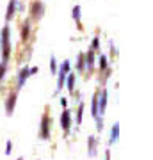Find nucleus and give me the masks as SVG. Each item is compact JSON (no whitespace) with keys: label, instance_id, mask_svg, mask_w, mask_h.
Wrapping results in <instances>:
<instances>
[{"label":"nucleus","instance_id":"obj_1","mask_svg":"<svg viewBox=\"0 0 153 160\" xmlns=\"http://www.w3.org/2000/svg\"><path fill=\"white\" fill-rule=\"evenodd\" d=\"M0 50H2V61L7 62L11 57V29L7 25H4L0 32Z\"/></svg>","mask_w":153,"mask_h":160},{"label":"nucleus","instance_id":"obj_2","mask_svg":"<svg viewBox=\"0 0 153 160\" xmlns=\"http://www.w3.org/2000/svg\"><path fill=\"white\" fill-rule=\"evenodd\" d=\"M50 125H52V121H50V116L43 114L41 116V126H39V139H43V141H48L50 139Z\"/></svg>","mask_w":153,"mask_h":160},{"label":"nucleus","instance_id":"obj_3","mask_svg":"<svg viewBox=\"0 0 153 160\" xmlns=\"http://www.w3.org/2000/svg\"><path fill=\"white\" fill-rule=\"evenodd\" d=\"M43 14H45V6H43V2H39V0L32 2V6H30V18H32V20H41Z\"/></svg>","mask_w":153,"mask_h":160},{"label":"nucleus","instance_id":"obj_4","mask_svg":"<svg viewBox=\"0 0 153 160\" xmlns=\"http://www.w3.org/2000/svg\"><path fill=\"white\" fill-rule=\"evenodd\" d=\"M107 91L103 89L102 92H98V118H103L105 116V109H107Z\"/></svg>","mask_w":153,"mask_h":160},{"label":"nucleus","instance_id":"obj_5","mask_svg":"<svg viewBox=\"0 0 153 160\" xmlns=\"http://www.w3.org/2000/svg\"><path fill=\"white\" fill-rule=\"evenodd\" d=\"M61 128L64 130V133H68L69 128H71V114H69L68 109H64L63 114H61Z\"/></svg>","mask_w":153,"mask_h":160},{"label":"nucleus","instance_id":"obj_6","mask_svg":"<svg viewBox=\"0 0 153 160\" xmlns=\"http://www.w3.org/2000/svg\"><path fill=\"white\" fill-rule=\"evenodd\" d=\"M16 100H18V92H11L6 100V114L11 116L14 112V107H16Z\"/></svg>","mask_w":153,"mask_h":160},{"label":"nucleus","instance_id":"obj_7","mask_svg":"<svg viewBox=\"0 0 153 160\" xmlns=\"http://www.w3.org/2000/svg\"><path fill=\"white\" fill-rule=\"evenodd\" d=\"M28 77H30V75H28V68H27V66H23V68L20 69V73H18V80H16L18 89H22V87L25 86V82H27Z\"/></svg>","mask_w":153,"mask_h":160},{"label":"nucleus","instance_id":"obj_8","mask_svg":"<svg viewBox=\"0 0 153 160\" xmlns=\"http://www.w3.org/2000/svg\"><path fill=\"white\" fill-rule=\"evenodd\" d=\"M84 59H85V69L93 71L94 68V50H87V53H84Z\"/></svg>","mask_w":153,"mask_h":160},{"label":"nucleus","instance_id":"obj_9","mask_svg":"<svg viewBox=\"0 0 153 160\" xmlns=\"http://www.w3.org/2000/svg\"><path fill=\"white\" fill-rule=\"evenodd\" d=\"M96 144H98V141L94 135H89L87 137V153H89V157H94L96 155Z\"/></svg>","mask_w":153,"mask_h":160},{"label":"nucleus","instance_id":"obj_10","mask_svg":"<svg viewBox=\"0 0 153 160\" xmlns=\"http://www.w3.org/2000/svg\"><path fill=\"white\" fill-rule=\"evenodd\" d=\"M16 4L18 0H9V6H7V11H6V22H11L14 12H16Z\"/></svg>","mask_w":153,"mask_h":160},{"label":"nucleus","instance_id":"obj_11","mask_svg":"<svg viewBox=\"0 0 153 160\" xmlns=\"http://www.w3.org/2000/svg\"><path fill=\"white\" fill-rule=\"evenodd\" d=\"M119 139V123H114L112 130H110V139H109V142L110 144H116Z\"/></svg>","mask_w":153,"mask_h":160},{"label":"nucleus","instance_id":"obj_12","mask_svg":"<svg viewBox=\"0 0 153 160\" xmlns=\"http://www.w3.org/2000/svg\"><path fill=\"white\" fill-rule=\"evenodd\" d=\"M80 9H82L80 6H75V7H73V11H71V14H73L75 23L79 25V29H82V23H80V20H82V12H80Z\"/></svg>","mask_w":153,"mask_h":160},{"label":"nucleus","instance_id":"obj_13","mask_svg":"<svg viewBox=\"0 0 153 160\" xmlns=\"http://www.w3.org/2000/svg\"><path fill=\"white\" fill-rule=\"evenodd\" d=\"M75 80H77V77H75V73H68L66 75V86H68V91L73 94L75 91Z\"/></svg>","mask_w":153,"mask_h":160},{"label":"nucleus","instance_id":"obj_14","mask_svg":"<svg viewBox=\"0 0 153 160\" xmlns=\"http://www.w3.org/2000/svg\"><path fill=\"white\" fill-rule=\"evenodd\" d=\"M91 114H93L94 119L98 118V92L93 96V102H91Z\"/></svg>","mask_w":153,"mask_h":160},{"label":"nucleus","instance_id":"obj_15","mask_svg":"<svg viewBox=\"0 0 153 160\" xmlns=\"http://www.w3.org/2000/svg\"><path fill=\"white\" fill-rule=\"evenodd\" d=\"M57 75H59V77H57V91H61V89L66 86V75L61 73V71H57Z\"/></svg>","mask_w":153,"mask_h":160},{"label":"nucleus","instance_id":"obj_16","mask_svg":"<svg viewBox=\"0 0 153 160\" xmlns=\"http://www.w3.org/2000/svg\"><path fill=\"white\" fill-rule=\"evenodd\" d=\"M98 68L102 69H109V59H107V55H100L98 57Z\"/></svg>","mask_w":153,"mask_h":160},{"label":"nucleus","instance_id":"obj_17","mask_svg":"<svg viewBox=\"0 0 153 160\" xmlns=\"http://www.w3.org/2000/svg\"><path fill=\"white\" fill-rule=\"evenodd\" d=\"M69 68H71V62H69L68 59H66V61H63V64L57 68V71H61V73L68 75V73H69Z\"/></svg>","mask_w":153,"mask_h":160},{"label":"nucleus","instance_id":"obj_18","mask_svg":"<svg viewBox=\"0 0 153 160\" xmlns=\"http://www.w3.org/2000/svg\"><path fill=\"white\" fill-rule=\"evenodd\" d=\"M85 69V59H84V53H79V59H77V71H84Z\"/></svg>","mask_w":153,"mask_h":160},{"label":"nucleus","instance_id":"obj_19","mask_svg":"<svg viewBox=\"0 0 153 160\" xmlns=\"http://www.w3.org/2000/svg\"><path fill=\"white\" fill-rule=\"evenodd\" d=\"M28 34H30V22H25V23H23V29H22V39L27 41L28 39Z\"/></svg>","mask_w":153,"mask_h":160},{"label":"nucleus","instance_id":"obj_20","mask_svg":"<svg viewBox=\"0 0 153 160\" xmlns=\"http://www.w3.org/2000/svg\"><path fill=\"white\" fill-rule=\"evenodd\" d=\"M82 116H84V103L80 102L79 103V109H77V118H75V123H77V125L82 123Z\"/></svg>","mask_w":153,"mask_h":160},{"label":"nucleus","instance_id":"obj_21","mask_svg":"<svg viewBox=\"0 0 153 160\" xmlns=\"http://www.w3.org/2000/svg\"><path fill=\"white\" fill-rule=\"evenodd\" d=\"M57 68H59L57 59H55V57H50V71H52L54 75H57Z\"/></svg>","mask_w":153,"mask_h":160},{"label":"nucleus","instance_id":"obj_22","mask_svg":"<svg viewBox=\"0 0 153 160\" xmlns=\"http://www.w3.org/2000/svg\"><path fill=\"white\" fill-rule=\"evenodd\" d=\"M6 71H7V62H0V82L4 80V75H6Z\"/></svg>","mask_w":153,"mask_h":160},{"label":"nucleus","instance_id":"obj_23","mask_svg":"<svg viewBox=\"0 0 153 160\" xmlns=\"http://www.w3.org/2000/svg\"><path fill=\"white\" fill-rule=\"evenodd\" d=\"M98 46H100V38H94V39H93V43H91V50L96 52Z\"/></svg>","mask_w":153,"mask_h":160},{"label":"nucleus","instance_id":"obj_24","mask_svg":"<svg viewBox=\"0 0 153 160\" xmlns=\"http://www.w3.org/2000/svg\"><path fill=\"white\" fill-rule=\"evenodd\" d=\"M96 130L98 132L103 130V118H96Z\"/></svg>","mask_w":153,"mask_h":160},{"label":"nucleus","instance_id":"obj_25","mask_svg":"<svg viewBox=\"0 0 153 160\" xmlns=\"http://www.w3.org/2000/svg\"><path fill=\"white\" fill-rule=\"evenodd\" d=\"M13 153V142L11 141H7V144H6V155H11Z\"/></svg>","mask_w":153,"mask_h":160},{"label":"nucleus","instance_id":"obj_26","mask_svg":"<svg viewBox=\"0 0 153 160\" xmlns=\"http://www.w3.org/2000/svg\"><path fill=\"white\" fill-rule=\"evenodd\" d=\"M109 45H110V52H112V55H118V50H116V46H114V43H112V41H110Z\"/></svg>","mask_w":153,"mask_h":160},{"label":"nucleus","instance_id":"obj_27","mask_svg":"<svg viewBox=\"0 0 153 160\" xmlns=\"http://www.w3.org/2000/svg\"><path fill=\"white\" fill-rule=\"evenodd\" d=\"M61 105L66 109V107H68V100H66V98H61Z\"/></svg>","mask_w":153,"mask_h":160},{"label":"nucleus","instance_id":"obj_28","mask_svg":"<svg viewBox=\"0 0 153 160\" xmlns=\"http://www.w3.org/2000/svg\"><path fill=\"white\" fill-rule=\"evenodd\" d=\"M38 73V68H28V75H36Z\"/></svg>","mask_w":153,"mask_h":160},{"label":"nucleus","instance_id":"obj_29","mask_svg":"<svg viewBox=\"0 0 153 160\" xmlns=\"http://www.w3.org/2000/svg\"><path fill=\"white\" fill-rule=\"evenodd\" d=\"M105 160H110V151H109V149L105 151Z\"/></svg>","mask_w":153,"mask_h":160},{"label":"nucleus","instance_id":"obj_30","mask_svg":"<svg viewBox=\"0 0 153 160\" xmlns=\"http://www.w3.org/2000/svg\"><path fill=\"white\" fill-rule=\"evenodd\" d=\"M16 160H23V158H16Z\"/></svg>","mask_w":153,"mask_h":160}]
</instances>
